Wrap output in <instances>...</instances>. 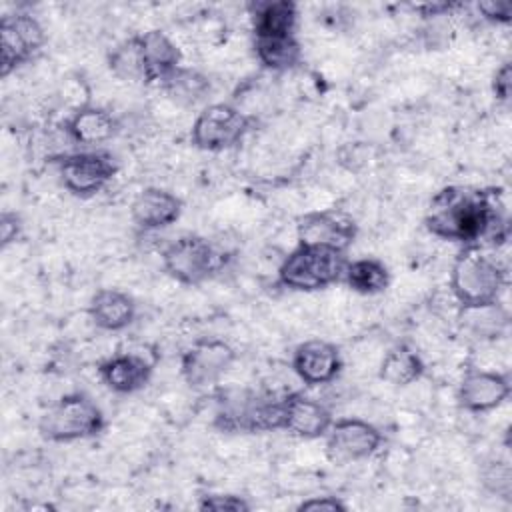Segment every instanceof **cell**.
Listing matches in <instances>:
<instances>
[{
    "instance_id": "1",
    "label": "cell",
    "mask_w": 512,
    "mask_h": 512,
    "mask_svg": "<svg viewBox=\"0 0 512 512\" xmlns=\"http://www.w3.org/2000/svg\"><path fill=\"white\" fill-rule=\"evenodd\" d=\"M424 226L432 236L462 246H498L508 238V218L492 188H442L428 204Z\"/></svg>"
},
{
    "instance_id": "2",
    "label": "cell",
    "mask_w": 512,
    "mask_h": 512,
    "mask_svg": "<svg viewBox=\"0 0 512 512\" xmlns=\"http://www.w3.org/2000/svg\"><path fill=\"white\" fill-rule=\"evenodd\" d=\"M506 286V270L486 252V246L466 244L450 268V290L460 304L482 306L496 302Z\"/></svg>"
},
{
    "instance_id": "3",
    "label": "cell",
    "mask_w": 512,
    "mask_h": 512,
    "mask_svg": "<svg viewBox=\"0 0 512 512\" xmlns=\"http://www.w3.org/2000/svg\"><path fill=\"white\" fill-rule=\"evenodd\" d=\"M282 400L246 388H220L216 392L214 426L222 432L282 430Z\"/></svg>"
},
{
    "instance_id": "4",
    "label": "cell",
    "mask_w": 512,
    "mask_h": 512,
    "mask_svg": "<svg viewBox=\"0 0 512 512\" xmlns=\"http://www.w3.org/2000/svg\"><path fill=\"white\" fill-rule=\"evenodd\" d=\"M348 258L346 252L298 244L280 264L278 280L296 292H316L342 280Z\"/></svg>"
},
{
    "instance_id": "5",
    "label": "cell",
    "mask_w": 512,
    "mask_h": 512,
    "mask_svg": "<svg viewBox=\"0 0 512 512\" xmlns=\"http://www.w3.org/2000/svg\"><path fill=\"white\" fill-rule=\"evenodd\" d=\"M104 426V412L88 394L68 392L40 416L38 432L48 442H74L98 436Z\"/></svg>"
},
{
    "instance_id": "6",
    "label": "cell",
    "mask_w": 512,
    "mask_h": 512,
    "mask_svg": "<svg viewBox=\"0 0 512 512\" xmlns=\"http://www.w3.org/2000/svg\"><path fill=\"white\" fill-rule=\"evenodd\" d=\"M254 126V116L228 102H214L198 112L190 140L198 150L222 152L238 146Z\"/></svg>"
},
{
    "instance_id": "7",
    "label": "cell",
    "mask_w": 512,
    "mask_h": 512,
    "mask_svg": "<svg viewBox=\"0 0 512 512\" xmlns=\"http://www.w3.org/2000/svg\"><path fill=\"white\" fill-rule=\"evenodd\" d=\"M162 266L176 282L198 286L222 268V256L204 236L184 234L162 250Z\"/></svg>"
},
{
    "instance_id": "8",
    "label": "cell",
    "mask_w": 512,
    "mask_h": 512,
    "mask_svg": "<svg viewBox=\"0 0 512 512\" xmlns=\"http://www.w3.org/2000/svg\"><path fill=\"white\" fill-rule=\"evenodd\" d=\"M62 186L78 196L90 198L98 194L116 174L114 158L104 150H80L56 158Z\"/></svg>"
},
{
    "instance_id": "9",
    "label": "cell",
    "mask_w": 512,
    "mask_h": 512,
    "mask_svg": "<svg viewBox=\"0 0 512 512\" xmlns=\"http://www.w3.org/2000/svg\"><path fill=\"white\" fill-rule=\"evenodd\" d=\"M46 32L38 18L26 12L2 16L0 20V74L8 76L30 62L44 46Z\"/></svg>"
},
{
    "instance_id": "10",
    "label": "cell",
    "mask_w": 512,
    "mask_h": 512,
    "mask_svg": "<svg viewBox=\"0 0 512 512\" xmlns=\"http://www.w3.org/2000/svg\"><path fill=\"white\" fill-rule=\"evenodd\" d=\"M236 360L234 348L220 338L196 340L180 358V374L190 388L216 384Z\"/></svg>"
},
{
    "instance_id": "11",
    "label": "cell",
    "mask_w": 512,
    "mask_h": 512,
    "mask_svg": "<svg viewBox=\"0 0 512 512\" xmlns=\"http://www.w3.org/2000/svg\"><path fill=\"white\" fill-rule=\"evenodd\" d=\"M384 442L382 432L362 418H338L326 432V448L334 462L370 458Z\"/></svg>"
},
{
    "instance_id": "12",
    "label": "cell",
    "mask_w": 512,
    "mask_h": 512,
    "mask_svg": "<svg viewBox=\"0 0 512 512\" xmlns=\"http://www.w3.org/2000/svg\"><path fill=\"white\" fill-rule=\"evenodd\" d=\"M298 244L346 252L358 236V224L340 210H316L300 216Z\"/></svg>"
},
{
    "instance_id": "13",
    "label": "cell",
    "mask_w": 512,
    "mask_h": 512,
    "mask_svg": "<svg viewBox=\"0 0 512 512\" xmlns=\"http://www.w3.org/2000/svg\"><path fill=\"white\" fill-rule=\"evenodd\" d=\"M510 376L496 370L470 368L458 384V404L468 412H490L508 400Z\"/></svg>"
},
{
    "instance_id": "14",
    "label": "cell",
    "mask_w": 512,
    "mask_h": 512,
    "mask_svg": "<svg viewBox=\"0 0 512 512\" xmlns=\"http://www.w3.org/2000/svg\"><path fill=\"white\" fill-rule=\"evenodd\" d=\"M292 370L306 386L330 384L342 370V356L336 344L312 338L292 352Z\"/></svg>"
},
{
    "instance_id": "15",
    "label": "cell",
    "mask_w": 512,
    "mask_h": 512,
    "mask_svg": "<svg viewBox=\"0 0 512 512\" xmlns=\"http://www.w3.org/2000/svg\"><path fill=\"white\" fill-rule=\"evenodd\" d=\"M332 422V412L322 402L312 400L300 392L286 394L282 400V430L298 438H324Z\"/></svg>"
},
{
    "instance_id": "16",
    "label": "cell",
    "mask_w": 512,
    "mask_h": 512,
    "mask_svg": "<svg viewBox=\"0 0 512 512\" xmlns=\"http://www.w3.org/2000/svg\"><path fill=\"white\" fill-rule=\"evenodd\" d=\"M156 360L140 352H120L106 358L98 366L100 380L116 394H132L142 390L154 372Z\"/></svg>"
},
{
    "instance_id": "17",
    "label": "cell",
    "mask_w": 512,
    "mask_h": 512,
    "mask_svg": "<svg viewBox=\"0 0 512 512\" xmlns=\"http://www.w3.org/2000/svg\"><path fill=\"white\" fill-rule=\"evenodd\" d=\"M182 214V200L158 186H148L136 194L130 206L134 224L144 232H154L174 224Z\"/></svg>"
},
{
    "instance_id": "18",
    "label": "cell",
    "mask_w": 512,
    "mask_h": 512,
    "mask_svg": "<svg viewBox=\"0 0 512 512\" xmlns=\"http://www.w3.org/2000/svg\"><path fill=\"white\" fill-rule=\"evenodd\" d=\"M88 316L98 328L118 332L134 322L136 302L122 290L100 288L88 302Z\"/></svg>"
},
{
    "instance_id": "19",
    "label": "cell",
    "mask_w": 512,
    "mask_h": 512,
    "mask_svg": "<svg viewBox=\"0 0 512 512\" xmlns=\"http://www.w3.org/2000/svg\"><path fill=\"white\" fill-rule=\"evenodd\" d=\"M66 134L74 144L98 146L118 132V122L106 108L82 106L66 120Z\"/></svg>"
},
{
    "instance_id": "20",
    "label": "cell",
    "mask_w": 512,
    "mask_h": 512,
    "mask_svg": "<svg viewBox=\"0 0 512 512\" xmlns=\"http://www.w3.org/2000/svg\"><path fill=\"white\" fill-rule=\"evenodd\" d=\"M140 38V48L144 56V66H146V80L148 84L152 82H162L166 80L176 68H180V48L174 44V40L162 32V30H148L144 34H138Z\"/></svg>"
},
{
    "instance_id": "21",
    "label": "cell",
    "mask_w": 512,
    "mask_h": 512,
    "mask_svg": "<svg viewBox=\"0 0 512 512\" xmlns=\"http://www.w3.org/2000/svg\"><path fill=\"white\" fill-rule=\"evenodd\" d=\"M298 6L292 0L258 2L252 10L254 38H286L296 36Z\"/></svg>"
},
{
    "instance_id": "22",
    "label": "cell",
    "mask_w": 512,
    "mask_h": 512,
    "mask_svg": "<svg viewBox=\"0 0 512 512\" xmlns=\"http://www.w3.org/2000/svg\"><path fill=\"white\" fill-rule=\"evenodd\" d=\"M424 368V360L412 346L396 344L384 354L378 376L390 386H408L422 378Z\"/></svg>"
},
{
    "instance_id": "23",
    "label": "cell",
    "mask_w": 512,
    "mask_h": 512,
    "mask_svg": "<svg viewBox=\"0 0 512 512\" xmlns=\"http://www.w3.org/2000/svg\"><path fill=\"white\" fill-rule=\"evenodd\" d=\"M342 280L354 292L364 294V296H372V294H380L388 288L390 270L382 260L372 258V256H364V258L348 260Z\"/></svg>"
},
{
    "instance_id": "24",
    "label": "cell",
    "mask_w": 512,
    "mask_h": 512,
    "mask_svg": "<svg viewBox=\"0 0 512 512\" xmlns=\"http://www.w3.org/2000/svg\"><path fill=\"white\" fill-rule=\"evenodd\" d=\"M254 54L264 68L272 72H286L300 64L302 46L296 36L254 38Z\"/></svg>"
},
{
    "instance_id": "25",
    "label": "cell",
    "mask_w": 512,
    "mask_h": 512,
    "mask_svg": "<svg viewBox=\"0 0 512 512\" xmlns=\"http://www.w3.org/2000/svg\"><path fill=\"white\" fill-rule=\"evenodd\" d=\"M108 68L120 80L148 84V80H146V66H144V56H142L138 34L118 42L108 52Z\"/></svg>"
},
{
    "instance_id": "26",
    "label": "cell",
    "mask_w": 512,
    "mask_h": 512,
    "mask_svg": "<svg viewBox=\"0 0 512 512\" xmlns=\"http://www.w3.org/2000/svg\"><path fill=\"white\" fill-rule=\"evenodd\" d=\"M164 92L182 106H194L196 102L204 100L210 92V80L202 72L194 68H176L166 80L160 82Z\"/></svg>"
},
{
    "instance_id": "27",
    "label": "cell",
    "mask_w": 512,
    "mask_h": 512,
    "mask_svg": "<svg viewBox=\"0 0 512 512\" xmlns=\"http://www.w3.org/2000/svg\"><path fill=\"white\" fill-rule=\"evenodd\" d=\"M462 310L464 326L478 338H496L508 326V312L500 302H490L482 306H466Z\"/></svg>"
},
{
    "instance_id": "28",
    "label": "cell",
    "mask_w": 512,
    "mask_h": 512,
    "mask_svg": "<svg viewBox=\"0 0 512 512\" xmlns=\"http://www.w3.org/2000/svg\"><path fill=\"white\" fill-rule=\"evenodd\" d=\"M480 480L484 484V488L490 494H496L500 498H510L512 494V468L506 460H494L488 462L482 472H480Z\"/></svg>"
},
{
    "instance_id": "29",
    "label": "cell",
    "mask_w": 512,
    "mask_h": 512,
    "mask_svg": "<svg viewBox=\"0 0 512 512\" xmlns=\"http://www.w3.org/2000/svg\"><path fill=\"white\" fill-rule=\"evenodd\" d=\"M198 508L214 512H248L250 502L238 494H206L200 498Z\"/></svg>"
},
{
    "instance_id": "30",
    "label": "cell",
    "mask_w": 512,
    "mask_h": 512,
    "mask_svg": "<svg viewBox=\"0 0 512 512\" xmlns=\"http://www.w3.org/2000/svg\"><path fill=\"white\" fill-rule=\"evenodd\" d=\"M478 12L484 20L494 24H508L512 20V4L502 0H484L476 4Z\"/></svg>"
},
{
    "instance_id": "31",
    "label": "cell",
    "mask_w": 512,
    "mask_h": 512,
    "mask_svg": "<svg viewBox=\"0 0 512 512\" xmlns=\"http://www.w3.org/2000/svg\"><path fill=\"white\" fill-rule=\"evenodd\" d=\"M348 506L338 498V496H310L302 500L296 510L298 512H318V510H328V512H344Z\"/></svg>"
},
{
    "instance_id": "32",
    "label": "cell",
    "mask_w": 512,
    "mask_h": 512,
    "mask_svg": "<svg viewBox=\"0 0 512 512\" xmlns=\"http://www.w3.org/2000/svg\"><path fill=\"white\" fill-rule=\"evenodd\" d=\"M492 92H494L496 100H500V102L510 100V92H512V64L510 62L500 64V68L494 72Z\"/></svg>"
},
{
    "instance_id": "33",
    "label": "cell",
    "mask_w": 512,
    "mask_h": 512,
    "mask_svg": "<svg viewBox=\"0 0 512 512\" xmlns=\"http://www.w3.org/2000/svg\"><path fill=\"white\" fill-rule=\"evenodd\" d=\"M22 232V220L16 212L4 210L0 216V244L2 248H6L8 244L16 242V238Z\"/></svg>"
},
{
    "instance_id": "34",
    "label": "cell",
    "mask_w": 512,
    "mask_h": 512,
    "mask_svg": "<svg viewBox=\"0 0 512 512\" xmlns=\"http://www.w3.org/2000/svg\"><path fill=\"white\" fill-rule=\"evenodd\" d=\"M452 4L450 2H434V4H422L418 6V10L428 18V16H442L446 12H450Z\"/></svg>"
}]
</instances>
